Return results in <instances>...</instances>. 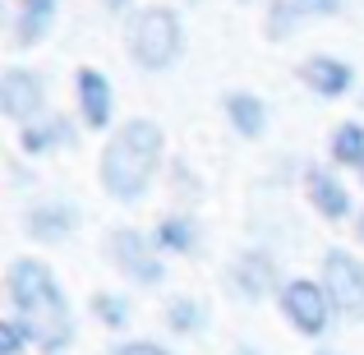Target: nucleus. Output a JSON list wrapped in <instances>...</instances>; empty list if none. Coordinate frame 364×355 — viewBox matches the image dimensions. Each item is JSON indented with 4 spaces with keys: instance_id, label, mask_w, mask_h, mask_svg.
<instances>
[{
    "instance_id": "1",
    "label": "nucleus",
    "mask_w": 364,
    "mask_h": 355,
    "mask_svg": "<svg viewBox=\"0 0 364 355\" xmlns=\"http://www.w3.org/2000/svg\"><path fill=\"white\" fill-rule=\"evenodd\" d=\"M5 291L14 300V319L28 328V337L37 341V351L60 355L74 341V314L65 304L60 286H55L51 267L33 263V258H14L5 277Z\"/></svg>"
},
{
    "instance_id": "2",
    "label": "nucleus",
    "mask_w": 364,
    "mask_h": 355,
    "mask_svg": "<svg viewBox=\"0 0 364 355\" xmlns=\"http://www.w3.org/2000/svg\"><path fill=\"white\" fill-rule=\"evenodd\" d=\"M161 148H166V134H161L157 120H124L111 134V143L102 148L97 176L107 185V194L120 198V203H134L148 189V180L157 176Z\"/></svg>"
},
{
    "instance_id": "3",
    "label": "nucleus",
    "mask_w": 364,
    "mask_h": 355,
    "mask_svg": "<svg viewBox=\"0 0 364 355\" xmlns=\"http://www.w3.org/2000/svg\"><path fill=\"white\" fill-rule=\"evenodd\" d=\"M124 46H129V60L139 70H171L185 51V28H180L176 9L171 5H148L129 18V33H124Z\"/></svg>"
},
{
    "instance_id": "4",
    "label": "nucleus",
    "mask_w": 364,
    "mask_h": 355,
    "mask_svg": "<svg viewBox=\"0 0 364 355\" xmlns=\"http://www.w3.org/2000/svg\"><path fill=\"white\" fill-rule=\"evenodd\" d=\"M323 286L332 295V309L346 323H364V263L346 249L323 254Z\"/></svg>"
},
{
    "instance_id": "5",
    "label": "nucleus",
    "mask_w": 364,
    "mask_h": 355,
    "mask_svg": "<svg viewBox=\"0 0 364 355\" xmlns=\"http://www.w3.org/2000/svg\"><path fill=\"white\" fill-rule=\"evenodd\" d=\"M282 314H286V323H291L295 332H304V337H323V328H328V319H332L328 286L309 282V277L286 282L282 286Z\"/></svg>"
},
{
    "instance_id": "6",
    "label": "nucleus",
    "mask_w": 364,
    "mask_h": 355,
    "mask_svg": "<svg viewBox=\"0 0 364 355\" xmlns=\"http://www.w3.org/2000/svg\"><path fill=\"white\" fill-rule=\"evenodd\" d=\"M107 254L116 258V267L129 277V282H139V286H161L166 282V267L148 254V240L134 231V226H116V231H111Z\"/></svg>"
},
{
    "instance_id": "7",
    "label": "nucleus",
    "mask_w": 364,
    "mask_h": 355,
    "mask_svg": "<svg viewBox=\"0 0 364 355\" xmlns=\"http://www.w3.org/2000/svg\"><path fill=\"white\" fill-rule=\"evenodd\" d=\"M42 107H46L42 79H37V74H28V70H18V65H9V70L0 74V111L28 129V120L42 116Z\"/></svg>"
},
{
    "instance_id": "8",
    "label": "nucleus",
    "mask_w": 364,
    "mask_h": 355,
    "mask_svg": "<svg viewBox=\"0 0 364 355\" xmlns=\"http://www.w3.org/2000/svg\"><path fill=\"white\" fill-rule=\"evenodd\" d=\"M341 0H267V37L272 42H286V37H295L304 23H314V18H328L337 14Z\"/></svg>"
},
{
    "instance_id": "9",
    "label": "nucleus",
    "mask_w": 364,
    "mask_h": 355,
    "mask_svg": "<svg viewBox=\"0 0 364 355\" xmlns=\"http://www.w3.org/2000/svg\"><path fill=\"white\" fill-rule=\"evenodd\" d=\"M231 286L245 295V300H263V295H282V272H277L272 254L263 249H245L240 258L231 263Z\"/></svg>"
},
{
    "instance_id": "10",
    "label": "nucleus",
    "mask_w": 364,
    "mask_h": 355,
    "mask_svg": "<svg viewBox=\"0 0 364 355\" xmlns=\"http://www.w3.org/2000/svg\"><path fill=\"white\" fill-rule=\"evenodd\" d=\"M300 83H309V92H318V97H341V92H350L355 74H350L346 60H332V55H309V60L300 65Z\"/></svg>"
},
{
    "instance_id": "11",
    "label": "nucleus",
    "mask_w": 364,
    "mask_h": 355,
    "mask_svg": "<svg viewBox=\"0 0 364 355\" xmlns=\"http://www.w3.org/2000/svg\"><path fill=\"white\" fill-rule=\"evenodd\" d=\"M74 83H79V107H83V120L92 124V129H102V124L111 120V83L102 70H92V65H83L79 74H74Z\"/></svg>"
},
{
    "instance_id": "12",
    "label": "nucleus",
    "mask_w": 364,
    "mask_h": 355,
    "mask_svg": "<svg viewBox=\"0 0 364 355\" xmlns=\"http://www.w3.org/2000/svg\"><path fill=\"white\" fill-rule=\"evenodd\" d=\"M304 189H309V203L318 208L328 222H341V217H350V194L341 180H332L328 171H309L304 176Z\"/></svg>"
},
{
    "instance_id": "13",
    "label": "nucleus",
    "mask_w": 364,
    "mask_h": 355,
    "mask_svg": "<svg viewBox=\"0 0 364 355\" xmlns=\"http://www.w3.org/2000/svg\"><path fill=\"white\" fill-rule=\"evenodd\" d=\"M51 23H55V0H23V5H18V18H14V46L18 51L37 46L51 33Z\"/></svg>"
},
{
    "instance_id": "14",
    "label": "nucleus",
    "mask_w": 364,
    "mask_h": 355,
    "mask_svg": "<svg viewBox=\"0 0 364 355\" xmlns=\"http://www.w3.org/2000/svg\"><path fill=\"white\" fill-rule=\"evenodd\" d=\"M74 222H79V213H74L70 203H42L28 217V235L42 240V245H60V240L74 231Z\"/></svg>"
},
{
    "instance_id": "15",
    "label": "nucleus",
    "mask_w": 364,
    "mask_h": 355,
    "mask_svg": "<svg viewBox=\"0 0 364 355\" xmlns=\"http://www.w3.org/2000/svg\"><path fill=\"white\" fill-rule=\"evenodd\" d=\"M226 120L235 124V134L240 139H258V134L267 129V107L254 97V92H226Z\"/></svg>"
},
{
    "instance_id": "16",
    "label": "nucleus",
    "mask_w": 364,
    "mask_h": 355,
    "mask_svg": "<svg viewBox=\"0 0 364 355\" xmlns=\"http://www.w3.org/2000/svg\"><path fill=\"white\" fill-rule=\"evenodd\" d=\"M332 161L337 166H364V124L360 120H346L332 134Z\"/></svg>"
},
{
    "instance_id": "17",
    "label": "nucleus",
    "mask_w": 364,
    "mask_h": 355,
    "mask_svg": "<svg viewBox=\"0 0 364 355\" xmlns=\"http://www.w3.org/2000/svg\"><path fill=\"white\" fill-rule=\"evenodd\" d=\"M152 240H157V249H171V254H194V245H198L189 217H166V222L152 231Z\"/></svg>"
},
{
    "instance_id": "18",
    "label": "nucleus",
    "mask_w": 364,
    "mask_h": 355,
    "mask_svg": "<svg viewBox=\"0 0 364 355\" xmlns=\"http://www.w3.org/2000/svg\"><path fill=\"white\" fill-rule=\"evenodd\" d=\"M55 139H70V124L65 120H46V124H28L23 129V152H33V157H42L46 148H51Z\"/></svg>"
},
{
    "instance_id": "19",
    "label": "nucleus",
    "mask_w": 364,
    "mask_h": 355,
    "mask_svg": "<svg viewBox=\"0 0 364 355\" xmlns=\"http://www.w3.org/2000/svg\"><path fill=\"white\" fill-rule=\"evenodd\" d=\"M203 304L198 300H171V309H166V323H171V332H198L203 328Z\"/></svg>"
},
{
    "instance_id": "20",
    "label": "nucleus",
    "mask_w": 364,
    "mask_h": 355,
    "mask_svg": "<svg viewBox=\"0 0 364 355\" xmlns=\"http://www.w3.org/2000/svg\"><path fill=\"white\" fill-rule=\"evenodd\" d=\"M92 314H97L102 323H107V328H124V323H129V309H124V300L120 295H92Z\"/></svg>"
},
{
    "instance_id": "21",
    "label": "nucleus",
    "mask_w": 364,
    "mask_h": 355,
    "mask_svg": "<svg viewBox=\"0 0 364 355\" xmlns=\"http://www.w3.org/2000/svg\"><path fill=\"white\" fill-rule=\"evenodd\" d=\"M23 341H33L23 323H18V319H0V355H18Z\"/></svg>"
},
{
    "instance_id": "22",
    "label": "nucleus",
    "mask_w": 364,
    "mask_h": 355,
    "mask_svg": "<svg viewBox=\"0 0 364 355\" xmlns=\"http://www.w3.org/2000/svg\"><path fill=\"white\" fill-rule=\"evenodd\" d=\"M111 355H171L166 346H152V341H124V346H116Z\"/></svg>"
},
{
    "instance_id": "23",
    "label": "nucleus",
    "mask_w": 364,
    "mask_h": 355,
    "mask_svg": "<svg viewBox=\"0 0 364 355\" xmlns=\"http://www.w3.org/2000/svg\"><path fill=\"white\" fill-rule=\"evenodd\" d=\"M235 355H263L258 346H235Z\"/></svg>"
},
{
    "instance_id": "24",
    "label": "nucleus",
    "mask_w": 364,
    "mask_h": 355,
    "mask_svg": "<svg viewBox=\"0 0 364 355\" xmlns=\"http://www.w3.org/2000/svg\"><path fill=\"white\" fill-rule=\"evenodd\" d=\"M107 5H111V9H116V14H120V9H124V0H107Z\"/></svg>"
},
{
    "instance_id": "25",
    "label": "nucleus",
    "mask_w": 364,
    "mask_h": 355,
    "mask_svg": "<svg viewBox=\"0 0 364 355\" xmlns=\"http://www.w3.org/2000/svg\"><path fill=\"white\" fill-rule=\"evenodd\" d=\"M360 240H364V217H360Z\"/></svg>"
},
{
    "instance_id": "26",
    "label": "nucleus",
    "mask_w": 364,
    "mask_h": 355,
    "mask_svg": "<svg viewBox=\"0 0 364 355\" xmlns=\"http://www.w3.org/2000/svg\"><path fill=\"white\" fill-rule=\"evenodd\" d=\"M360 107H364V92H360Z\"/></svg>"
},
{
    "instance_id": "27",
    "label": "nucleus",
    "mask_w": 364,
    "mask_h": 355,
    "mask_svg": "<svg viewBox=\"0 0 364 355\" xmlns=\"http://www.w3.org/2000/svg\"><path fill=\"white\" fill-rule=\"evenodd\" d=\"M360 180H364V166H360Z\"/></svg>"
},
{
    "instance_id": "28",
    "label": "nucleus",
    "mask_w": 364,
    "mask_h": 355,
    "mask_svg": "<svg viewBox=\"0 0 364 355\" xmlns=\"http://www.w3.org/2000/svg\"><path fill=\"white\" fill-rule=\"evenodd\" d=\"M323 355H332V351H323Z\"/></svg>"
}]
</instances>
